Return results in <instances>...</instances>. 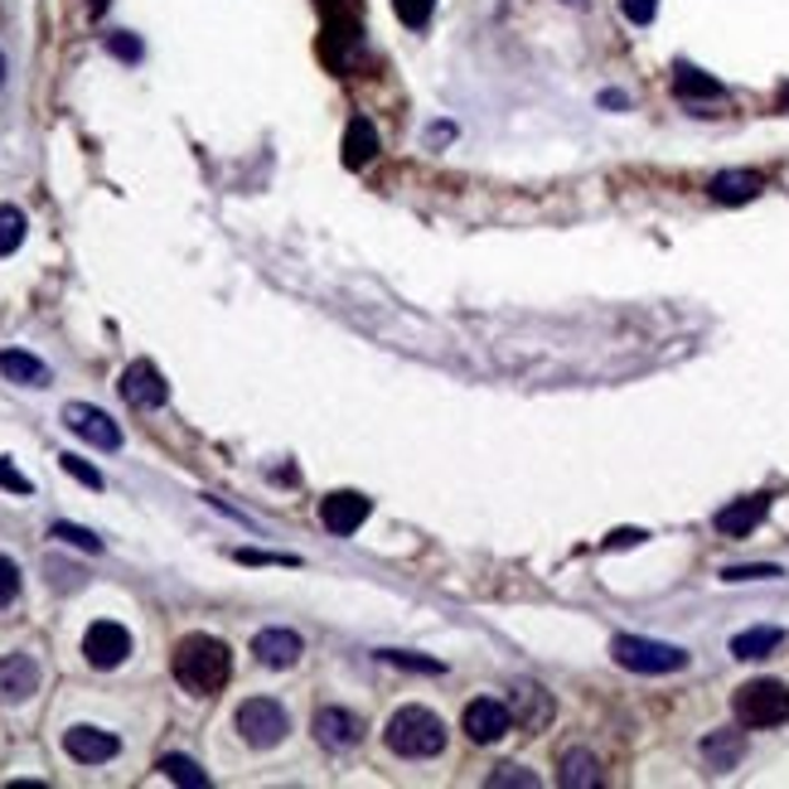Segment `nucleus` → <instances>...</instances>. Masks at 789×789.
I'll return each mask as SVG.
<instances>
[{"label":"nucleus","mask_w":789,"mask_h":789,"mask_svg":"<svg viewBox=\"0 0 789 789\" xmlns=\"http://www.w3.org/2000/svg\"><path fill=\"white\" fill-rule=\"evenodd\" d=\"M233 673V654H228L223 639L213 635H185L175 645V678L189 688L194 698H209L228 683Z\"/></svg>","instance_id":"nucleus-1"},{"label":"nucleus","mask_w":789,"mask_h":789,"mask_svg":"<svg viewBox=\"0 0 789 789\" xmlns=\"http://www.w3.org/2000/svg\"><path fill=\"white\" fill-rule=\"evenodd\" d=\"M383 736H387V750H397V756H407V760H431L446 750V722L436 717V712L417 708V702L397 708Z\"/></svg>","instance_id":"nucleus-2"},{"label":"nucleus","mask_w":789,"mask_h":789,"mask_svg":"<svg viewBox=\"0 0 789 789\" xmlns=\"http://www.w3.org/2000/svg\"><path fill=\"white\" fill-rule=\"evenodd\" d=\"M611 654H615V664L629 669V673H678V669H688V649L659 645V639H639V635H615Z\"/></svg>","instance_id":"nucleus-3"},{"label":"nucleus","mask_w":789,"mask_h":789,"mask_svg":"<svg viewBox=\"0 0 789 789\" xmlns=\"http://www.w3.org/2000/svg\"><path fill=\"white\" fill-rule=\"evenodd\" d=\"M238 732H242V742H248V746L272 750V746L286 742L291 717H286V708L276 698H248L238 708Z\"/></svg>","instance_id":"nucleus-4"},{"label":"nucleus","mask_w":789,"mask_h":789,"mask_svg":"<svg viewBox=\"0 0 789 789\" xmlns=\"http://www.w3.org/2000/svg\"><path fill=\"white\" fill-rule=\"evenodd\" d=\"M789 717V688L775 678H756L736 693V722L742 726H780Z\"/></svg>","instance_id":"nucleus-5"},{"label":"nucleus","mask_w":789,"mask_h":789,"mask_svg":"<svg viewBox=\"0 0 789 789\" xmlns=\"http://www.w3.org/2000/svg\"><path fill=\"white\" fill-rule=\"evenodd\" d=\"M508 726H514V712H508V702H494V698H475L465 708V717H460V732H465L475 746L504 742Z\"/></svg>","instance_id":"nucleus-6"},{"label":"nucleus","mask_w":789,"mask_h":789,"mask_svg":"<svg viewBox=\"0 0 789 789\" xmlns=\"http://www.w3.org/2000/svg\"><path fill=\"white\" fill-rule=\"evenodd\" d=\"M64 427L73 436H83L88 446H97V451H117L121 446V427L112 417H107L102 407H88V403H68L64 407Z\"/></svg>","instance_id":"nucleus-7"},{"label":"nucleus","mask_w":789,"mask_h":789,"mask_svg":"<svg viewBox=\"0 0 789 789\" xmlns=\"http://www.w3.org/2000/svg\"><path fill=\"white\" fill-rule=\"evenodd\" d=\"M83 654H88L92 669H117V664H127V654H131L127 625H117V621L88 625V635H83Z\"/></svg>","instance_id":"nucleus-8"},{"label":"nucleus","mask_w":789,"mask_h":789,"mask_svg":"<svg viewBox=\"0 0 789 789\" xmlns=\"http://www.w3.org/2000/svg\"><path fill=\"white\" fill-rule=\"evenodd\" d=\"M369 514H373V504L363 500V494H354V490H335V494H325V504H320V524L330 528L335 538L359 533L363 524H369Z\"/></svg>","instance_id":"nucleus-9"},{"label":"nucleus","mask_w":789,"mask_h":789,"mask_svg":"<svg viewBox=\"0 0 789 789\" xmlns=\"http://www.w3.org/2000/svg\"><path fill=\"white\" fill-rule=\"evenodd\" d=\"M121 397H127L131 407H141V412H155V407H165L169 403V383L161 379V369L155 363H131L127 373H121Z\"/></svg>","instance_id":"nucleus-10"},{"label":"nucleus","mask_w":789,"mask_h":789,"mask_svg":"<svg viewBox=\"0 0 789 789\" xmlns=\"http://www.w3.org/2000/svg\"><path fill=\"white\" fill-rule=\"evenodd\" d=\"M315 742L325 750H349V746L363 742V722L344 708H320L315 712Z\"/></svg>","instance_id":"nucleus-11"},{"label":"nucleus","mask_w":789,"mask_h":789,"mask_svg":"<svg viewBox=\"0 0 789 789\" xmlns=\"http://www.w3.org/2000/svg\"><path fill=\"white\" fill-rule=\"evenodd\" d=\"M64 750L78 760V766H102V760H112L121 746H117L112 732H102V726H68Z\"/></svg>","instance_id":"nucleus-12"},{"label":"nucleus","mask_w":789,"mask_h":789,"mask_svg":"<svg viewBox=\"0 0 789 789\" xmlns=\"http://www.w3.org/2000/svg\"><path fill=\"white\" fill-rule=\"evenodd\" d=\"M40 693V664L30 654H6L0 659V702H24Z\"/></svg>","instance_id":"nucleus-13"},{"label":"nucleus","mask_w":789,"mask_h":789,"mask_svg":"<svg viewBox=\"0 0 789 789\" xmlns=\"http://www.w3.org/2000/svg\"><path fill=\"white\" fill-rule=\"evenodd\" d=\"M300 635L296 629H262L257 639H252V654L266 664V669H291V664L300 659Z\"/></svg>","instance_id":"nucleus-14"},{"label":"nucleus","mask_w":789,"mask_h":789,"mask_svg":"<svg viewBox=\"0 0 789 789\" xmlns=\"http://www.w3.org/2000/svg\"><path fill=\"white\" fill-rule=\"evenodd\" d=\"M766 514H770V494H750V500H736V504H726L722 514H717V533H726V538H746V533L756 528Z\"/></svg>","instance_id":"nucleus-15"},{"label":"nucleus","mask_w":789,"mask_h":789,"mask_svg":"<svg viewBox=\"0 0 789 789\" xmlns=\"http://www.w3.org/2000/svg\"><path fill=\"white\" fill-rule=\"evenodd\" d=\"M605 780L601 775V760L591 750H567L562 756V770H557V785L562 789H596Z\"/></svg>","instance_id":"nucleus-16"},{"label":"nucleus","mask_w":789,"mask_h":789,"mask_svg":"<svg viewBox=\"0 0 789 789\" xmlns=\"http://www.w3.org/2000/svg\"><path fill=\"white\" fill-rule=\"evenodd\" d=\"M760 194V175L756 169H722L712 179V199L717 204H750Z\"/></svg>","instance_id":"nucleus-17"},{"label":"nucleus","mask_w":789,"mask_h":789,"mask_svg":"<svg viewBox=\"0 0 789 789\" xmlns=\"http://www.w3.org/2000/svg\"><path fill=\"white\" fill-rule=\"evenodd\" d=\"M373 155H379V131H373L369 117H354L344 127V165L359 169V165H369Z\"/></svg>","instance_id":"nucleus-18"},{"label":"nucleus","mask_w":789,"mask_h":789,"mask_svg":"<svg viewBox=\"0 0 789 789\" xmlns=\"http://www.w3.org/2000/svg\"><path fill=\"white\" fill-rule=\"evenodd\" d=\"M780 645H785V629L756 625V629H742V635L732 639V654L736 659H766V654H775Z\"/></svg>","instance_id":"nucleus-19"},{"label":"nucleus","mask_w":789,"mask_h":789,"mask_svg":"<svg viewBox=\"0 0 789 789\" xmlns=\"http://www.w3.org/2000/svg\"><path fill=\"white\" fill-rule=\"evenodd\" d=\"M508 712H514L528 732H543V726L552 722V698L543 693V688H518V698H514V708Z\"/></svg>","instance_id":"nucleus-20"},{"label":"nucleus","mask_w":789,"mask_h":789,"mask_svg":"<svg viewBox=\"0 0 789 789\" xmlns=\"http://www.w3.org/2000/svg\"><path fill=\"white\" fill-rule=\"evenodd\" d=\"M0 373H6L10 383H24V387L48 383V369L34 354H24V349H6V354H0Z\"/></svg>","instance_id":"nucleus-21"},{"label":"nucleus","mask_w":789,"mask_h":789,"mask_svg":"<svg viewBox=\"0 0 789 789\" xmlns=\"http://www.w3.org/2000/svg\"><path fill=\"white\" fill-rule=\"evenodd\" d=\"M742 756H746V742L736 732H712L708 742H702V760H708L712 770H732Z\"/></svg>","instance_id":"nucleus-22"},{"label":"nucleus","mask_w":789,"mask_h":789,"mask_svg":"<svg viewBox=\"0 0 789 789\" xmlns=\"http://www.w3.org/2000/svg\"><path fill=\"white\" fill-rule=\"evenodd\" d=\"M673 88H678V97H726V92H722V83H717V78H708V73L693 68V64H678Z\"/></svg>","instance_id":"nucleus-23"},{"label":"nucleus","mask_w":789,"mask_h":789,"mask_svg":"<svg viewBox=\"0 0 789 789\" xmlns=\"http://www.w3.org/2000/svg\"><path fill=\"white\" fill-rule=\"evenodd\" d=\"M161 775H165V780H175V785H185V789H209V775L194 766L189 756H165L161 760Z\"/></svg>","instance_id":"nucleus-24"},{"label":"nucleus","mask_w":789,"mask_h":789,"mask_svg":"<svg viewBox=\"0 0 789 789\" xmlns=\"http://www.w3.org/2000/svg\"><path fill=\"white\" fill-rule=\"evenodd\" d=\"M24 242V213L15 204H0V257H10Z\"/></svg>","instance_id":"nucleus-25"},{"label":"nucleus","mask_w":789,"mask_h":789,"mask_svg":"<svg viewBox=\"0 0 789 789\" xmlns=\"http://www.w3.org/2000/svg\"><path fill=\"white\" fill-rule=\"evenodd\" d=\"M393 10H397V20L403 24H412V30H427L436 0H393Z\"/></svg>","instance_id":"nucleus-26"},{"label":"nucleus","mask_w":789,"mask_h":789,"mask_svg":"<svg viewBox=\"0 0 789 789\" xmlns=\"http://www.w3.org/2000/svg\"><path fill=\"white\" fill-rule=\"evenodd\" d=\"M48 538H58V543H73V548H83V552H102V538L88 528H78V524H54V533Z\"/></svg>","instance_id":"nucleus-27"},{"label":"nucleus","mask_w":789,"mask_h":789,"mask_svg":"<svg viewBox=\"0 0 789 789\" xmlns=\"http://www.w3.org/2000/svg\"><path fill=\"white\" fill-rule=\"evenodd\" d=\"M533 785H538V775L524 770V766H504V770L490 775V789H533Z\"/></svg>","instance_id":"nucleus-28"},{"label":"nucleus","mask_w":789,"mask_h":789,"mask_svg":"<svg viewBox=\"0 0 789 789\" xmlns=\"http://www.w3.org/2000/svg\"><path fill=\"white\" fill-rule=\"evenodd\" d=\"M379 659L393 664V669H417V673H441L446 669V664H436V659H417V654H397V649H383Z\"/></svg>","instance_id":"nucleus-29"},{"label":"nucleus","mask_w":789,"mask_h":789,"mask_svg":"<svg viewBox=\"0 0 789 789\" xmlns=\"http://www.w3.org/2000/svg\"><path fill=\"white\" fill-rule=\"evenodd\" d=\"M58 465H64L78 484H88V490H102V470H92L83 456H58Z\"/></svg>","instance_id":"nucleus-30"},{"label":"nucleus","mask_w":789,"mask_h":789,"mask_svg":"<svg viewBox=\"0 0 789 789\" xmlns=\"http://www.w3.org/2000/svg\"><path fill=\"white\" fill-rule=\"evenodd\" d=\"M15 596H20V567L0 552V605H10Z\"/></svg>","instance_id":"nucleus-31"},{"label":"nucleus","mask_w":789,"mask_h":789,"mask_svg":"<svg viewBox=\"0 0 789 789\" xmlns=\"http://www.w3.org/2000/svg\"><path fill=\"white\" fill-rule=\"evenodd\" d=\"M770 577H785L780 567H726L722 581H770Z\"/></svg>","instance_id":"nucleus-32"},{"label":"nucleus","mask_w":789,"mask_h":789,"mask_svg":"<svg viewBox=\"0 0 789 789\" xmlns=\"http://www.w3.org/2000/svg\"><path fill=\"white\" fill-rule=\"evenodd\" d=\"M621 10H625L629 24H649L654 15H659V0H621Z\"/></svg>","instance_id":"nucleus-33"},{"label":"nucleus","mask_w":789,"mask_h":789,"mask_svg":"<svg viewBox=\"0 0 789 789\" xmlns=\"http://www.w3.org/2000/svg\"><path fill=\"white\" fill-rule=\"evenodd\" d=\"M107 48H112L117 58H127V64L141 58V40H131V34H107Z\"/></svg>","instance_id":"nucleus-34"},{"label":"nucleus","mask_w":789,"mask_h":789,"mask_svg":"<svg viewBox=\"0 0 789 789\" xmlns=\"http://www.w3.org/2000/svg\"><path fill=\"white\" fill-rule=\"evenodd\" d=\"M0 484H6V490H15V494H30V490H34V484L24 480L15 465H6V460H0Z\"/></svg>","instance_id":"nucleus-35"},{"label":"nucleus","mask_w":789,"mask_h":789,"mask_svg":"<svg viewBox=\"0 0 789 789\" xmlns=\"http://www.w3.org/2000/svg\"><path fill=\"white\" fill-rule=\"evenodd\" d=\"M635 543H645V533L639 528H615L611 538H605V548H635Z\"/></svg>","instance_id":"nucleus-36"},{"label":"nucleus","mask_w":789,"mask_h":789,"mask_svg":"<svg viewBox=\"0 0 789 789\" xmlns=\"http://www.w3.org/2000/svg\"><path fill=\"white\" fill-rule=\"evenodd\" d=\"M601 107H625V92H601Z\"/></svg>","instance_id":"nucleus-37"},{"label":"nucleus","mask_w":789,"mask_h":789,"mask_svg":"<svg viewBox=\"0 0 789 789\" xmlns=\"http://www.w3.org/2000/svg\"><path fill=\"white\" fill-rule=\"evenodd\" d=\"M88 10H92V15H102V10H107V0H88Z\"/></svg>","instance_id":"nucleus-38"},{"label":"nucleus","mask_w":789,"mask_h":789,"mask_svg":"<svg viewBox=\"0 0 789 789\" xmlns=\"http://www.w3.org/2000/svg\"><path fill=\"white\" fill-rule=\"evenodd\" d=\"M0 88H6V54H0Z\"/></svg>","instance_id":"nucleus-39"},{"label":"nucleus","mask_w":789,"mask_h":789,"mask_svg":"<svg viewBox=\"0 0 789 789\" xmlns=\"http://www.w3.org/2000/svg\"><path fill=\"white\" fill-rule=\"evenodd\" d=\"M780 102H785V107H789V83H785V88H780Z\"/></svg>","instance_id":"nucleus-40"}]
</instances>
